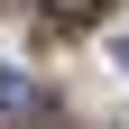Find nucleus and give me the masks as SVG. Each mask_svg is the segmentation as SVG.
<instances>
[{
	"instance_id": "f257e3e1",
	"label": "nucleus",
	"mask_w": 129,
	"mask_h": 129,
	"mask_svg": "<svg viewBox=\"0 0 129 129\" xmlns=\"http://www.w3.org/2000/svg\"><path fill=\"white\" fill-rule=\"evenodd\" d=\"M0 120H9V129H37L46 120V92L28 83V74H9V64H0Z\"/></svg>"
},
{
	"instance_id": "f03ea898",
	"label": "nucleus",
	"mask_w": 129,
	"mask_h": 129,
	"mask_svg": "<svg viewBox=\"0 0 129 129\" xmlns=\"http://www.w3.org/2000/svg\"><path fill=\"white\" fill-rule=\"evenodd\" d=\"M111 0H46V19H64V28H83V19H102Z\"/></svg>"
},
{
	"instance_id": "7ed1b4c3",
	"label": "nucleus",
	"mask_w": 129,
	"mask_h": 129,
	"mask_svg": "<svg viewBox=\"0 0 129 129\" xmlns=\"http://www.w3.org/2000/svg\"><path fill=\"white\" fill-rule=\"evenodd\" d=\"M120 64H129V37H120Z\"/></svg>"
}]
</instances>
